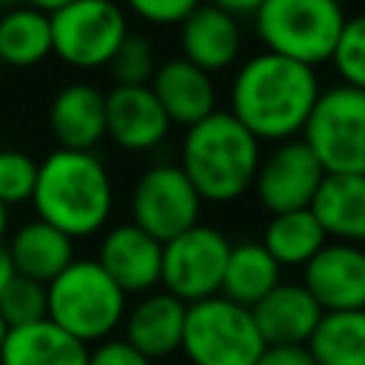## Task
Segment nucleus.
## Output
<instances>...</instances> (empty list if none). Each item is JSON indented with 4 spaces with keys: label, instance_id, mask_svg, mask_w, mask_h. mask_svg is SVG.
I'll return each mask as SVG.
<instances>
[{
    "label": "nucleus",
    "instance_id": "1",
    "mask_svg": "<svg viewBox=\"0 0 365 365\" xmlns=\"http://www.w3.org/2000/svg\"><path fill=\"white\" fill-rule=\"evenodd\" d=\"M319 91L314 66L277 51H259L237 68L228 111L259 143H279L299 137Z\"/></svg>",
    "mask_w": 365,
    "mask_h": 365
},
{
    "label": "nucleus",
    "instance_id": "2",
    "mask_svg": "<svg viewBox=\"0 0 365 365\" xmlns=\"http://www.w3.org/2000/svg\"><path fill=\"white\" fill-rule=\"evenodd\" d=\"M40 220L71 240L100 234L114 211V182L97 151L54 148L37 163L29 200Z\"/></svg>",
    "mask_w": 365,
    "mask_h": 365
},
{
    "label": "nucleus",
    "instance_id": "3",
    "mask_svg": "<svg viewBox=\"0 0 365 365\" xmlns=\"http://www.w3.org/2000/svg\"><path fill=\"white\" fill-rule=\"evenodd\" d=\"M262 143L231 114L211 111L185 128L180 168L202 197V202L225 205L240 200L251 185L262 157Z\"/></svg>",
    "mask_w": 365,
    "mask_h": 365
},
{
    "label": "nucleus",
    "instance_id": "4",
    "mask_svg": "<svg viewBox=\"0 0 365 365\" xmlns=\"http://www.w3.org/2000/svg\"><path fill=\"white\" fill-rule=\"evenodd\" d=\"M128 294L91 257H74L46 285V317L86 345L120 331Z\"/></svg>",
    "mask_w": 365,
    "mask_h": 365
},
{
    "label": "nucleus",
    "instance_id": "5",
    "mask_svg": "<svg viewBox=\"0 0 365 365\" xmlns=\"http://www.w3.org/2000/svg\"><path fill=\"white\" fill-rule=\"evenodd\" d=\"M342 23L339 0H265L254 11V29L265 51L314 68L331 60Z\"/></svg>",
    "mask_w": 365,
    "mask_h": 365
},
{
    "label": "nucleus",
    "instance_id": "6",
    "mask_svg": "<svg viewBox=\"0 0 365 365\" xmlns=\"http://www.w3.org/2000/svg\"><path fill=\"white\" fill-rule=\"evenodd\" d=\"M262 348L251 308L222 294L185 305L180 354L188 365H254Z\"/></svg>",
    "mask_w": 365,
    "mask_h": 365
},
{
    "label": "nucleus",
    "instance_id": "7",
    "mask_svg": "<svg viewBox=\"0 0 365 365\" xmlns=\"http://www.w3.org/2000/svg\"><path fill=\"white\" fill-rule=\"evenodd\" d=\"M299 137L325 174L365 171V91L336 83L322 88Z\"/></svg>",
    "mask_w": 365,
    "mask_h": 365
},
{
    "label": "nucleus",
    "instance_id": "8",
    "mask_svg": "<svg viewBox=\"0 0 365 365\" xmlns=\"http://www.w3.org/2000/svg\"><path fill=\"white\" fill-rule=\"evenodd\" d=\"M51 17V54L66 66L91 71L108 66L128 34V20L114 0H71Z\"/></svg>",
    "mask_w": 365,
    "mask_h": 365
},
{
    "label": "nucleus",
    "instance_id": "9",
    "mask_svg": "<svg viewBox=\"0 0 365 365\" xmlns=\"http://www.w3.org/2000/svg\"><path fill=\"white\" fill-rule=\"evenodd\" d=\"M228 251L231 240L220 228L194 222L182 234L163 242L160 288L185 305L220 294Z\"/></svg>",
    "mask_w": 365,
    "mask_h": 365
},
{
    "label": "nucleus",
    "instance_id": "10",
    "mask_svg": "<svg viewBox=\"0 0 365 365\" xmlns=\"http://www.w3.org/2000/svg\"><path fill=\"white\" fill-rule=\"evenodd\" d=\"M128 211L134 225L165 242L200 222L202 197L177 163H157L137 177Z\"/></svg>",
    "mask_w": 365,
    "mask_h": 365
},
{
    "label": "nucleus",
    "instance_id": "11",
    "mask_svg": "<svg viewBox=\"0 0 365 365\" xmlns=\"http://www.w3.org/2000/svg\"><path fill=\"white\" fill-rule=\"evenodd\" d=\"M322 180V163L314 157L302 137H291L274 143L271 151L259 157L251 188L257 191V200L268 214H279L294 208H311Z\"/></svg>",
    "mask_w": 365,
    "mask_h": 365
},
{
    "label": "nucleus",
    "instance_id": "12",
    "mask_svg": "<svg viewBox=\"0 0 365 365\" xmlns=\"http://www.w3.org/2000/svg\"><path fill=\"white\" fill-rule=\"evenodd\" d=\"M299 282L322 311L365 308V245L328 240L302 265Z\"/></svg>",
    "mask_w": 365,
    "mask_h": 365
},
{
    "label": "nucleus",
    "instance_id": "13",
    "mask_svg": "<svg viewBox=\"0 0 365 365\" xmlns=\"http://www.w3.org/2000/svg\"><path fill=\"white\" fill-rule=\"evenodd\" d=\"M94 259L128 297H140L160 288L163 242L131 220L106 228Z\"/></svg>",
    "mask_w": 365,
    "mask_h": 365
},
{
    "label": "nucleus",
    "instance_id": "14",
    "mask_svg": "<svg viewBox=\"0 0 365 365\" xmlns=\"http://www.w3.org/2000/svg\"><path fill=\"white\" fill-rule=\"evenodd\" d=\"M182 322H185V302L163 288H154L148 294H140L137 302L125 308L120 336L128 345H134L140 354H145L151 362H163L180 354Z\"/></svg>",
    "mask_w": 365,
    "mask_h": 365
},
{
    "label": "nucleus",
    "instance_id": "15",
    "mask_svg": "<svg viewBox=\"0 0 365 365\" xmlns=\"http://www.w3.org/2000/svg\"><path fill=\"white\" fill-rule=\"evenodd\" d=\"M171 120L148 86H114L106 91V137L125 151H151L168 137Z\"/></svg>",
    "mask_w": 365,
    "mask_h": 365
},
{
    "label": "nucleus",
    "instance_id": "16",
    "mask_svg": "<svg viewBox=\"0 0 365 365\" xmlns=\"http://www.w3.org/2000/svg\"><path fill=\"white\" fill-rule=\"evenodd\" d=\"M242 48V29L240 17L200 3L182 23H180V57L200 66L208 74L225 71L237 63Z\"/></svg>",
    "mask_w": 365,
    "mask_h": 365
},
{
    "label": "nucleus",
    "instance_id": "17",
    "mask_svg": "<svg viewBox=\"0 0 365 365\" xmlns=\"http://www.w3.org/2000/svg\"><path fill=\"white\" fill-rule=\"evenodd\" d=\"M48 131L60 148L94 151L106 140V91L94 83H66L48 106Z\"/></svg>",
    "mask_w": 365,
    "mask_h": 365
},
{
    "label": "nucleus",
    "instance_id": "18",
    "mask_svg": "<svg viewBox=\"0 0 365 365\" xmlns=\"http://www.w3.org/2000/svg\"><path fill=\"white\" fill-rule=\"evenodd\" d=\"M148 88L160 100L171 125L188 128L217 111V88L211 74L188 63L185 57H171L160 63L151 74Z\"/></svg>",
    "mask_w": 365,
    "mask_h": 365
},
{
    "label": "nucleus",
    "instance_id": "19",
    "mask_svg": "<svg viewBox=\"0 0 365 365\" xmlns=\"http://www.w3.org/2000/svg\"><path fill=\"white\" fill-rule=\"evenodd\" d=\"M251 317L265 345H305L322 317V308L302 282L279 279L259 302L251 305Z\"/></svg>",
    "mask_w": 365,
    "mask_h": 365
},
{
    "label": "nucleus",
    "instance_id": "20",
    "mask_svg": "<svg viewBox=\"0 0 365 365\" xmlns=\"http://www.w3.org/2000/svg\"><path fill=\"white\" fill-rule=\"evenodd\" d=\"M88 362V345L54 325L48 317L9 328L3 348H0V365H86Z\"/></svg>",
    "mask_w": 365,
    "mask_h": 365
},
{
    "label": "nucleus",
    "instance_id": "21",
    "mask_svg": "<svg viewBox=\"0 0 365 365\" xmlns=\"http://www.w3.org/2000/svg\"><path fill=\"white\" fill-rule=\"evenodd\" d=\"M6 251L11 257L14 274L48 285L74 259V240L60 228L48 225L46 220L34 217L14 228L11 240L6 242Z\"/></svg>",
    "mask_w": 365,
    "mask_h": 365
},
{
    "label": "nucleus",
    "instance_id": "22",
    "mask_svg": "<svg viewBox=\"0 0 365 365\" xmlns=\"http://www.w3.org/2000/svg\"><path fill=\"white\" fill-rule=\"evenodd\" d=\"M328 240L365 245V171L325 174L311 202Z\"/></svg>",
    "mask_w": 365,
    "mask_h": 365
},
{
    "label": "nucleus",
    "instance_id": "23",
    "mask_svg": "<svg viewBox=\"0 0 365 365\" xmlns=\"http://www.w3.org/2000/svg\"><path fill=\"white\" fill-rule=\"evenodd\" d=\"M279 279H282V268L265 251V245L259 240H242V242H231L220 294L245 305V308H251Z\"/></svg>",
    "mask_w": 365,
    "mask_h": 365
},
{
    "label": "nucleus",
    "instance_id": "24",
    "mask_svg": "<svg viewBox=\"0 0 365 365\" xmlns=\"http://www.w3.org/2000/svg\"><path fill=\"white\" fill-rule=\"evenodd\" d=\"M259 242L279 262V268H302L328 242V234L311 208H294L271 214Z\"/></svg>",
    "mask_w": 365,
    "mask_h": 365
},
{
    "label": "nucleus",
    "instance_id": "25",
    "mask_svg": "<svg viewBox=\"0 0 365 365\" xmlns=\"http://www.w3.org/2000/svg\"><path fill=\"white\" fill-rule=\"evenodd\" d=\"M51 54V17L31 6H11L0 14V60L11 68H31Z\"/></svg>",
    "mask_w": 365,
    "mask_h": 365
},
{
    "label": "nucleus",
    "instance_id": "26",
    "mask_svg": "<svg viewBox=\"0 0 365 365\" xmlns=\"http://www.w3.org/2000/svg\"><path fill=\"white\" fill-rule=\"evenodd\" d=\"M305 345L317 365H365V308L322 311Z\"/></svg>",
    "mask_w": 365,
    "mask_h": 365
},
{
    "label": "nucleus",
    "instance_id": "27",
    "mask_svg": "<svg viewBox=\"0 0 365 365\" xmlns=\"http://www.w3.org/2000/svg\"><path fill=\"white\" fill-rule=\"evenodd\" d=\"M114 86H148L151 74L157 68V57H154V46L145 34H134L128 31L123 37V43L117 46V51L111 54L108 66Z\"/></svg>",
    "mask_w": 365,
    "mask_h": 365
},
{
    "label": "nucleus",
    "instance_id": "28",
    "mask_svg": "<svg viewBox=\"0 0 365 365\" xmlns=\"http://www.w3.org/2000/svg\"><path fill=\"white\" fill-rule=\"evenodd\" d=\"M328 63L334 66L339 83L365 91V14L345 17Z\"/></svg>",
    "mask_w": 365,
    "mask_h": 365
},
{
    "label": "nucleus",
    "instance_id": "29",
    "mask_svg": "<svg viewBox=\"0 0 365 365\" xmlns=\"http://www.w3.org/2000/svg\"><path fill=\"white\" fill-rule=\"evenodd\" d=\"M0 317L9 328L46 319V285L23 274H14L0 291Z\"/></svg>",
    "mask_w": 365,
    "mask_h": 365
},
{
    "label": "nucleus",
    "instance_id": "30",
    "mask_svg": "<svg viewBox=\"0 0 365 365\" xmlns=\"http://www.w3.org/2000/svg\"><path fill=\"white\" fill-rule=\"evenodd\" d=\"M37 180V163L26 151L0 148V200L11 208L31 200Z\"/></svg>",
    "mask_w": 365,
    "mask_h": 365
},
{
    "label": "nucleus",
    "instance_id": "31",
    "mask_svg": "<svg viewBox=\"0 0 365 365\" xmlns=\"http://www.w3.org/2000/svg\"><path fill=\"white\" fill-rule=\"evenodd\" d=\"M125 9L151 26H180L202 0H123Z\"/></svg>",
    "mask_w": 365,
    "mask_h": 365
},
{
    "label": "nucleus",
    "instance_id": "32",
    "mask_svg": "<svg viewBox=\"0 0 365 365\" xmlns=\"http://www.w3.org/2000/svg\"><path fill=\"white\" fill-rule=\"evenodd\" d=\"M86 365H154V362L145 354H140L134 345H128L123 336H108L88 345Z\"/></svg>",
    "mask_w": 365,
    "mask_h": 365
},
{
    "label": "nucleus",
    "instance_id": "33",
    "mask_svg": "<svg viewBox=\"0 0 365 365\" xmlns=\"http://www.w3.org/2000/svg\"><path fill=\"white\" fill-rule=\"evenodd\" d=\"M254 365H317L308 345H265Z\"/></svg>",
    "mask_w": 365,
    "mask_h": 365
},
{
    "label": "nucleus",
    "instance_id": "34",
    "mask_svg": "<svg viewBox=\"0 0 365 365\" xmlns=\"http://www.w3.org/2000/svg\"><path fill=\"white\" fill-rule=\"evenodd\" d=\"M205 3L222 9V11L234 14V17H254V11H257L265 0H205Z\"/></svg>",
    "mask_w": 365,
    "mask_h": 365
},
{
    "label": "nucleus",
    "instance_id": "35",
    "mask_svg": "<svg viewBox=\"0 0 365 365\" xmlns=\"http://www.w3.org/2000/svg\"><path fill=\"white\" fill-rule=\"evenodd\" d=\"M14 277V265H11V257L6 251V242H0V291L6 288V282Z\"/></svg>",
    "mask_w": 365,
    "mask_h": 365
},
{
    "label": "nucleus",
    "instance_id": "36",
    "mask_svg": "<svg viewBox=\"0 0 365 365\" xmlns=\"http://www.w3.org/2000/svg\"><path fill=\"white\" fill-rule=\"evenodd\" d=\"M26 6H31V9H40V11H46V14H54V11H60L63 6H68L71 0H23Z\"/></svg>",
    "mask_w": 365,
    "mask_h": 365
},
{
    "label": "nucleus",
    "instance_id": "37",
    "mask_svg": "<svg viewBox=\"0 0 365 365\" xmlns=\"http://www.w3.org/2000/svg\"><path fill=\"white\" fill-rule=\"evenodd\" d=\"M6 234H9V205L0 200V242H3Z\"/></svg>",
    "mask_w": 365,
    "mask_h": 365
},
{
    "label": "nucleus",
    "instance_id": "38",
    "mask_svg": "<svg viewBox=\"0 0 365 365\" xmlns=\"http://www.w3.org/2000/svg\"><path fill=\"white\" fill-rule=\"evenodd\" d=\"M6 334H9V325H6V319L0 317V348H3V339H6Z\"/></svg>",
    "mask_w": 365,
    "mask_h": 365
},
{
    "label": "nucleus",
    "instance_id": "39",
    "mask_svg": "<svg viewBox=\"0 0 365 365\" xmlns=\"http://www.w3.org/2000/svg\"><path fill=\"white\" fill-rule=\"evenodd\" d=\"M20 0H0V9H11V6H17Z\"/></svg>",
    "mask_w": 365,
    "mask_h": 365
},
{
    "label": "nucleus",
    "instance_id": "40",
    "mask_svg": "<svg viewBox=\"0 0 365 365\" xmlns=\"http://www.w3.org/2000/svg\"><path fill=\"white\" fill-rule=\"evenodd\" d=\"M0 68H3V60H0Z\"/></svg>",
    "mask_w": 365,
    "mask_h": 365
}]
</instances>
